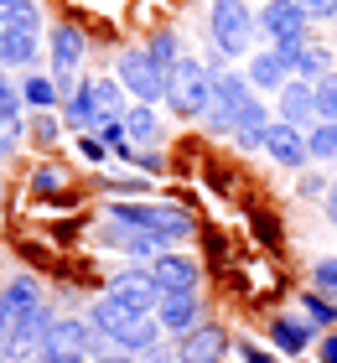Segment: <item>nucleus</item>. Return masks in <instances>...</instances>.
<instances>
[{
	"instance_id": "obj_18",
	"label": "nucleus",
	"mask_w": 337,
	"mask_h": 363,
	"mask_svg": "<svg viewBox=\"0 0 337 363\" xmlns=\"http://www.w3.org/2000/svg\"><path fill=\"white\" fill-rule=\"evenodd\" d=\"M316 327H322V322H311V317H275V322H270V337H275L285 353H301L316 337Z\"/></svg>"
},
{
	"instance_id": "obj_22",
	"label": "nucleus",
	"mask_w": 337,
	"mask_h": 363,
	"mask_svg": "<svg viewBox=\"0 0 337 363\" xmlns=\"http://www.w3.org/2000/svg\"><path fill=\"white\" fill-rule=\"evenodd\" d=\"M125 130H130V140H135V145H150V140L161 135V125H156V114H150V104H145V99L125 109Z\"/></svg>"
},
{
	"instance_id": "obj_26",
	"label": "nucleus",
	"mask_w": 337,
	"mask_h": 363,
	"mask_svg": "<svg viewBox=\"0 0 337 363\" xmlns=\"http://www.w3.org/2000/svg\"><path fill=\"white\" fill-rule=\"evenodd\" d=\"M301 306H306V317H311V322H322V327L337 322V311H332V301H327V291H316V286L301 296Z\"/></svg>"
},
{
	"instance_id": "obj_25",
	"label": "nucleus",
	"mask_w": 337,
	"mask_h": 363,
	"mask_svg": "<svg viewBox=\"0 0 337 363\" xmlns=\"http://www.w3.org/2000/svg\"><path fill=\"white\" fill-rule=\"evenodd\" d=\"M316 120H337V73L316 78Z\"/></svg>"
},
{
	"instance_id": "obj_33",
	"label": "nucleus",
	"mask_w": 337,
	"mask_h": 363,
	"mask_svg": "<svg viewBox=\"0 0 337 363\" xmlns=\"http://www.w3.org/2000/svg\"><path fill=\"white\" fill-rule=\"evenodd\" d=\"M296 197H306V203H311V197H327V182L316 177V172H306V177L296 182Z\"/></svg>"
},
{
	"instance_id": "obj_6",
	"label": "nucleus",
	"mask_w": 337,
	"mask_h": 363,
	"mask_svg": "<svg viewBox=\"0 0 337 363\" xmlns=\"http://www.w3.org/2000/svg\"><path fill=\"white\" fill-rule=\"evenodd\" d=\"M306 6L301 0H265V11H260V31L275 47H301L306 42Z\"/></svg>"
},
{
	"instance_id": "obj_20",
	"label": "nucleus",
	"mask_w": 337,
	"mask_h": 363,
	"mask_svg": "<svg viewBox=\"0 0 337 363\" xmlns=\"http://www.w3.org/2000/svg\"><path fill=\"white\" fill-rule=\"evenodd\" d=\"M125 84L120 78H94V104H99V114H104V120H120L125 114Z\"/></svg>"
},
{
	"instance_id": "obj_12",
	"label": "nucleus",
	"mask_w": 337,
	"mask_h": 363,
	"mask_svg": "<svg viewBox=\"0 0 337 363\" xmlns=\"http://www.w3.org/2000/svg\"><path fill=\"white\" fill-rule=\"evenodd\" d=\"M156 322H161V333H192L197 327V296L192 291H177V296H161V306H156Z\"/></svg>"
},
{
	"instance_id": "obj_30",
	"label": "nucleus",
	"mask_w": 337,
	"mask_h": 363,
	"mask_svg": "<svg viewBox=\"0 0 337 363\" xmlns=\"http://www.w3.org/2000/svg\"><path fill=\"white\" fill-rule=\"evenodd\" d=\"M78 156L89 161V167H104V156H109V140H104V135H83V140H78Z\"/></svg>"
},
{
	"instance_id": "obj_40",
	"label": "nucleus",
	"mask_w": 337,
	"mask_h": 363,
	"mask_svg": "<svg viewBox=\"0 0 337 363\" xmlns=\"http://www.w3.org/2000/svg\"><path fill=\"white\" fill-rule=\"evenodd\" d=\"M322 208H327V218L337 223V182H332V187H327V197H322Z\"/></svg>"
},
{
	"instance_id": "obj_31",
	"label": "nucleus",
	"mask_w": 337,
	"mask_h": 363,
	"mask_svg": "<svg viewBox=\"0 0 337 363\" xmlns=\"http://www.w3.org/2000/svg\"><path fill=\"white\" fill-rule=\"evenodd\" d=\"M21 104H26V94H16L11 84H0V120H21Z\"/></svg>"
},
{
	"instance_id": "obj_38",
	"label": "nucleus",
	"mask_w": 337,
	"mask_h": 363,
	"mask_svg": "<svg viewBox=\"0 0 337 363\" xmlns=\"http://www.w3.org/2000/svg\"><path fill=\"white\" fill-rule=\"evenodd\" d=\"M57 135V120H53V114H42V120H37V140H53Z\"/></svg>"
},
{
	"instance_id": "obj_27",
	"label": "nucleus",
	"mask_w": 337,
	"mask_h": 363,
	"mask_svg": "<svg viewBox=\"0 0 337 363\" xmlns=\"http://www.w3.org/2000/svg\"><path fill=\"white\" fill-rule=\"evenodd\" d=\"M145 52H150V57H156V62H161V68H166V73H172V68H177V62H182V47H177V37H172V31H161V37H156V42H150V47H145Z\"/></svg>"
},
{
	"instance_id": "obj_8",
	"label": "nucleus",
	"mask_w": 337,
	"mask_h": 363,
	"mask_svg": "<svg viewBox=\"0 0 337 363\" xmlns=\"http://www.w3.org/2000/svg\"><path fill=\"white\" fill-rule=\"evenodd\" d=\"M275 109H280L285 125L311 130V125H316V84H306V78H291V84L275 94Z\"/></svg>"
},
{
	"instance_id": "obj_41",
	"label": "nucleus",
	"mask_w": 337,
	"mask_h": 363,
	"mask_svg": "<svg viewBox=\"0 0 337 363\" xmlns=\"http://www.w3.org/2000/svg\"><path fill=\"white\" fill-rule=\"evenodd\" d=\"M21 6V0H0V21H11V11Z\"/></svg>"
},
{
	"instance_id": "obj_9",
	"label": "nucleus",
	"mask_w": 337,
	"mask_h": 363,
	"mask_svg": "<svg viewBox=\"0 0 337 363\" xmlns=\"http://www.w3.org/2000/svg\"><path fill=\"white\" fill-rule=\"evenodd\" d=\"M109 296H120V301L135 306V311H156L166 291L156 286V275H150V270H120L109 280Z\"/></svg>"
},
{
	"instance_id": "obj_29",
	"label": "nucleus",
	"mask_w": 337,
	"mask_h": 363,
	"mask_svg": "<svg viewBox=\"0 0 337 363\" xmlns=\"http://www.w3.org/2000/svg\"><path fill=\"white\" fill-rule=\"evenodd\" d=\"M311 286L337 296V259H316V265H311Z\"/></svg>"
},
{
	"instance_id": "obj_15",
	"label": "nucleus",
	"mask_w": 337,
	"mask_h": 363,
	"mask_svg": "<svg viewBox=\"0 0 337 363\" xmlns=\"http://www.w3.org/2000/svg\"><path fill=\"white\" fill-rule=\"evenodd\" d=\"M37 57V31L0 21V68H26Z\"/></svg>"
},
{
	"instance_id": "obj_37",
	"label": "nucleus",
	"mask_w": 337,
	"mask_h": 363,
	"mask_svg": "<svg viewBox=\"0 0 337 363\" xmlns=\"http://www.w3.org/2000/svg\"><path fill=\"white\" fill-rule=\"evenodd\" d=\"M239 353H244V363H275L265 348H255V342H239Z\"/></svg>"
},
{
	"instance_id": "obj_7",
	"label": "nucleus",
	"mask_w": 337,
	"mask_h": 363,
	"mask_svg": "<svg viewBox=\"0 0 337 363\" xmlns=\"http://www.w3.org/2000/svg\"><path fill=\"white\" fill-rule=\"evenodd\" d=\"M223 353H228V333L213 322H197L192 333L177 337V363H218Z\"/></svg>"
},
{
	"instance_id": "obj_35",
	"label": "nucleus",
	"mask_w": 337,
	"mask_h": 363,
	"mask_svg": "<svg viewBox=\"0 0 337 363\" xmlns=\"http://www.w3.org/2000/svg\"><path fill=\"white\" fill-rule=\"evenodd\" d=\"M301 6H306L311 21H327V16H337V0H301Z\"/></svg>"
},
{
	"instance_id": "obj_3",
	"label": "nucleus",
	"mask_w": 337,
	"mask_h": 363,
	"mask_svg": "<svg viewBox=\"0 0 337 363\" xmlns=\"http://www.w3.org/2000/svg\"><path fill=\"white\" fill-rule=\"evenodd\" d=\"M208 21H213V47L223 57H239L255 47V31H260V16L244 6V0H213V11H208Z\"/></svg>"
},
{
	"instance_id": "obj_23",
	"label": "nucleus",
	"mask_w": 337,
	"mask_h": 363,
	"mask_svg": "<svg viewBox=\"0 0 337 363\" xmlns=\"http://www.w3.org/2000/svg\"><path fill=\"white\" fill-rule=\"evenodd\" d=\"M306 151H311V161H332L337 156V120H316L306 130Z\"/></svg>"
},
{
	"instance_id": "obj_10",
	"label": "nucleus",
	"mask_w": 337,
	"mask_h": 363,
	"mask_svg": "<svg viewBox=\"0 0 337 363\" xmlns=\"http://www.w3.org/2000/svg\"><path fill=\"white\" fill-rule=\"evenodd\" d=\"M265 151H270L275 167H306V161H311L306 130H296V125H285V120H275V125L265 130Z\"/></svg>"
},
{
	"instance_id": "obj_19",
	"label": "nucleus",
	"mask_w": 337,
	"mask_h": 363,
	"mask_svg": "<svg viewBox=\"0 0 337 363\" xmlns=\"http://www.w3.org/2000/svg\"><path fill=\"white\" fill-rule=\"evenodd\" d=\"M62 120L73 125V130H99V125H104V114H99V104H94V84H83V89L62 104Z\"/></svg>"
},
{
	"instance_id": "obj_34",
	"label": "nucleus",
	"mask_w": 337,
	"mask_h": 363,
	"mask_svg": "<svg viewBox=\"0 0 337 363\" xmlns=\"http://www.w3.org/2000/svg\"><path fill=\"white\" fill-rule=\"evenodd\" d=\"M16 140H21V120H0V156H11Z\"/></svg>"
},
{
	"instance_id": "obj_28",
	"label": "nucleus",
	"mask_w": 337,
	"mask_h": 363,
	"mask_svg": "<svg viewBox=\"0 0 337 363\" xmlns=\"http://www.w3.org/2000/svg\"><path fill=\"white\" fill-rule=\"evenodd\" d=\"M62 172L57 167H37V177H31V192H42V197H57V187H62Z\"/></svg>"
},
{
	"instance_id": "obj_13",
	"label": "nucleus",
	"mask_w": 337,
	"mask_h": 363,
	"mask_svg": "<svg viewBox=\"0 0 337 363\" xmlns=\"http://www.w3.org/2000/svg\"><path fill=\"white\" fill-rule=\"evenodd\" d=\"M94 322H78V317H57L53 333H47V348L53 353H94Z\"/></svg>"
},
{
	"instance_id": "obj_5",
	"label": "nucleus",
	"mask_w": 337,
	"mask_h": 363,
	"mask_svg": "<svg viewBox=\"0 0 337 363\" xmlns=\"http://www.w3.org/2000/svg\"><path fill=\"white\" fill-rule=\"evenodd\" d=\"M120 84L135 94V99H145V104H156V99H166V68L156 57L145 52V47H130V52L120 57Z\"/></svg>"
},
{
	"instance_id": "obj_32",
	"label": "nucleus",
	"mask_w": 337,
	"mask_h": 363,
	"mask_svg": "<svg viewBox=\"0 0 337 363\" xmlns=\"http://www.w3.org/2000/svg\"><path fill=\"white\" fill-rule=\"evenodd\" d=\"M11 26H26V31H37V26H42V11H37V0H21V6L11 11Z\"/></svg>"
},
{
	"instance_id": "obj_14",
	"label": "nucleus",
	"mask_w": 337,
	"mask_h": 363,
	"mask_svg": "<svg viewBox=\"0 0 337 363\" xmlns=\"http://www.w3.org/2000/svg\"><path fill=\"white\" fill-rule=\"evenodd\" d=\"M249 84L265 89V94H280L285 84H291V62H285V52L275 47V52H255V62H249Z\"/></svg>"
},
{
	"instance_id": "obj_43",
	"label": "nucleus",
	"mask_w": 337,
	"mask_h": 363,
	"mask_svg": "<svg viewBox=\"0 0 337 363\" xmlns=\"http://www.w3.org/2000/svg\"><path fill=\"white\" fill-rule=\"evenodd\" d=\"M0 363H6V337H0Z\"/></svg>"
},
{
	"instance_id": "obj_24",
	"label": "nucleus",
	"mask_w": 337,
	"mask_h": 363,
	"mask_svg": "<svg viewBox=\"0 0 337 363\" xmlns=\"http://www.w3.org/2000/svg\"><path fill=\"white\" fill-rule=\"evenodd\" d=\"M21 94H26V104H37V109H53L62 89L53 84V78H26V84H21Z\"/></svg>"
},
{
	"instance_id": "obj_2",
	"label": "nucleus",
	"mask_w": 337,
	"mask_h": 363,
	"mask_svg": "<svg viewBox=\"0 0 337 363\" xmlns=\"http://www.w3.org/2000/svg\"><path fill=\"white\" fill-rule=\"evenodd\" d=\"M109 218H125V223L145 228V234H156V239H166V244L197 234L192 213H187V208H172V203H114Z\"/></svg>"
},
{
	"instance_id": "obj_36",
	"label": "nucleus",
	"mask_w": 337,
	"mask_h": 363,
	"mask_svg": "<svg viewBox=\"0 0 337 363\" xmlns=\"http://www.w3.org/2000/svg\"><path fill=\"white\" fill-rule=\"evenodd\" d=\"M83 358H89V353H53V348H42L31 363H83Z\"/></svg>"
},
{
	"instance_id": "obj_21",
	"label": "nucleus",
	"mask_w": 337,
	"mask_h": 363,
	"mask_svg": "<svg viewBox=\"0 0 337 363\" xmlns=\"http://www.w3.org/2000/svg\"><path fill=\"white\" fill-rule=\"evenodd\" d=\"M0 301H6V311H11V322H16V317H21V311H31V306H42V291L31 286L26 275H16L11 286L0 291Z\"/></svg>"
},
{
	"instance_id": "obj_16",
	"label": "nucleus",
	"mask_w": 337,
	"mask_h": 363,
	"mask_svg": "<svg viewBox=\"0 0 337 363\" xmlns=\"http://www.w3.org/2000/svg\"><path fill=\"white\" fill-rule=\"evenodd\" d=\"M53 68H57V78H73L78 73V62H83V31L78 26H53Z\"/></svg>"
},
{
	"instance_id": "obj_39",
	"label": "nucleus",
	"mask_w": 337,
	"mask_h": 363,
	"mask_svg": "<svg viewBox=\"0 0 337 363\" xmlns=\"http://www.w3.org/2000/svg\"><path fill=\"white\" fill-rule=\"evenodd\" d=\"M322 363H337V333L322 337Z\"/></svg>"
},
{
	"instance_id": "obj_42",
	"label": "nucleus",
	"mask_w": 337,
	"mask_h": 363,
	"mask_svg": "<svg viewBox=\"0 0 337 363\" xmlns=\"http://www.w3.org/2000/svg\"><path fill=\"white\" fill-rule=\"evenodd\" d=\"M11 333V311H6V301H0V337Z\"/></svg>"
},
{
	"instance_id": "obj_17",
	"label": "nucleus",
	"mask_w": 337,
	"mask_h": 363,
	"mask_svg": "<svg viewBox=\"0 0 337 363\" xmlns=\"http://www.w3.org/2000/svg\"><path fill=\"white\" fill-rule=\"evenodd\" d=\"M285 62H291V78H306V84H316V78L332 73V52H322V47H280Z\"/></svg>"
},
{
	"instance_id": "obj_1",
	"label": "nucleus",
	"mask_w": 337,
	"mask_h": 363,
	"mask_svg": "<svg viewBox=\"0 0 337 363\" xmlns=\"http://www.w3.org/2000/svg\"><path fill=\"white\" fill-rule=\"evenodd\" d=\"M89 322H94L104 337H114L125 353H145L150 342L161 337V322H156V311H135V306H125L120 296H109V291L94 301Z\"/></svg>"
},
{
	"instance_id": "obj_4",
	"label": "nucleus",
	"mask_w": 337,
	"mask_h": 363,
	"mask_svg": "<svg viewBox=\"0 0 337 363\" xmlns=\"http://www.w3.org/2000/svg\"><path fill=\"white\" fill-rule=\"evenodd\" d=\"M166 104H172L177 114H208L213 104V68H202V62L182 57L172 73H166Z\"/></svg>"
},
{
	"instance_id": "obj_11",
	"label": "nucleus",
	"mask_w": 337,
	"mask_h": 363,
	"mask_svg": "<svg viewBox=\"0 0 337 363\" xmlns=\"http://www.w3.org/2000/svg\"><path fill=\"white\" fill-rule=\"evenodd\" d=\"M150 275H156V286L166 296H177V291H197V259L192 255H156L150 259Z\"/></svg>"
}]
</instances>
